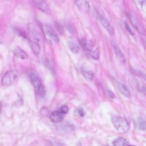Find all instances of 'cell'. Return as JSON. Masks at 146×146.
I'll return each mask as SVG.
<instances>
[{
	"instance_id": "cell-1",
	"label": "cell",
	"mask_w": 146,
	"mask_h": 146,
	"mask_svg": "<svg viewBox=\"0 0 146 146\" xmlns=\"http://www.w3.org/2000/svg\"><path fill=\"white\" fill-rule=\"evenodd\" d=\"M111 121L115 127L120 133H126L129 130V125L127 121L124 118L114 117L112 118Z\"/></svg>"
},
{
	"instance_id": "cell-2",
	"label": "cell",
	"mask_w": 146,
	"mask_h": 146,
	"mask_svg": "<svg viewBox=\"0 0 146 146\" xmlns=\"http://www.w3.org/2000/svg\"><path fill=\"white\" fill-rule=\"evenodd\" d=\"M19 75L18 70L15 69L6 72L3 76L1 82L5 85H9L13 82Z\"/></svg>"
},
{
	"instance_id": "cell-3",
	"label": "cell",
	"mask_w": 146,
	"mask_h": 146,
	"mask_svg": "<svg viewBox=\"0 0 146 146\" xmlns=\"http://www.w3.org/2000/svg\"><path fill=\"white\" fill-rule=\"evenodd\" d=\"M129 16L131 24L138 32L143 35H146V30L139 21L131 15L129 14Z\"/></svg>"
},
{
	"instance_id": "cell-4",
	"label": "cell",
	"mask_w": 146,
	"mask_h": 146,
	"mask_svg": "<svg viewBox=\"0 0 146 146\" xmlns=\"http://www.w3.org/2000/svg\"><path fill=\"white\" fill-rule=\"evenodd\" d=\"M41 28L43 33L47 35L56 43H58L59 39L57 34L53 29L48 25H42L40 24Z\"/></svg>"
},
{
	"instance_id": "cell-5",
	"label": "cell",
	"mask_w": 146,
	"mask_h": 146,
	"mask_svg": "<svg viewBox=\"0 0 146 146\" xmlns=\"http://www.w3.org/2000/svg\"><path fill=\"white\" fill-rule=\"evenodd\" d=\"M37 7L45 14L50 15L52 11L47 3L44 0H33Z\"/></svg>"
},
{
	"instance_id": "cell-6",
	"label": "cell",
	"mask_w": 146,
	"mask_h": 146,
	"mask_svg": "<svg viewBox=\"0 0 146 146\" xmlns=\"http://www.w3.org/2000/svg\"><path fill=\"white\" fill-rule=\"evenodd\" d=\"M74 2L81 11L87 13L89 12L90 6L88 2L86 0H74Z\"/></svg>"
},
{
	"instance_id": "cell-7",
	"label": "cell",
	"mask_w": 146,
	"mask_h": 146,
	"mask_svg": "<svg viewBox=\"0 0 146 146\" xmlns=\"http://www.w3.org/2000/svg\"><path fill=\"white\" fill-rule=\"evenodd\" d=\"M112 46L118 60L121 63H125L126 61L125 58L117 45L114 42H113Z\"/></svg>"
},
{
	"instance_id": "cell-8",
	"label": "cell",
	"mask_w": 146,
	"mask_h": 146,
	"mask_svg": "<svg viewBox=\"0 0 146 146\" xmlns=\"http://www.w3.org/2000/svg\"><path fill=\"white\" fill-rule=\"evenodd\" d=\"M99 20L102 25L109 33L111 35H113L114 33V30L109 21L102 16H100Z\"/></svg>"
},
{
	"instance_id": "cell-9",
	"label": "cell",
	"mask_w": 146,
	"mask_h": 146,
	"mask_svg": "<svg viewBox=\"0 0 146 146\" xmlns=\"http://www.w3.org/2000/svg\"><path fill=\"white\" fill-rule=\"evenodd\" d=\"M64 114L61 111L55 110L51 112L49 115L50 120L54 123L61 122L64 119Z\"/></svg>"
},
{
	"instance_id": "cell-10",
	"label": "cell",
	"mask_w": 146,
	"mask_h": 146,
	"mask_svg": "<svg viewBox=\"0 0 146 146\" xmlns=\"http://www.w3.org/2000/svg\"><path fill=\"white\" fill-rule=\"evenodd\" d=\"M114 83L116 88L121 94L127 98L130 97V93L125 85L115 80H114Z\"/></svg>"
},
{
	"instance_id": "cell-11",
	"label": "cell",
	"mask_w": 146,
	"mask_h": 146,
	"mask_svg": "<svg viewBox=\"0 0 146 146\" xmlns=\"http://www.w3.org/2000/svg\"><path fill=\"white\" fill-rule=\"evenodd\" d=\"M79 42L82 47L86 50L90 51L93 47L94 44L93 42L89 40L83 39L81 40Z\"/></svg>"
},
{
	"instance_id": "cell-12",
	"label": "cell",
	"mask_w": 146,
	"mask_h": 146,
	"mask_svg": "<svg viewBox=\"0 0 146 146\" xmlns=\"http://www.w3.org/2000/svg\"><path fill=\"white\" fill-rule=\"evenodd\" d=\"M13 53L15 56L22 59H26L28 58L27 53L19 48H16L15 49Z\"/></svg>"
},
{
	"instance_id": "cell-13",
	"label": "cell",
	"mask_w": 146,
	"mask_h": 146,
	"mask_svg": "<svg viewBox=\"0 0 146 146\" xmlns=\"http://www.w3.org/2000/svg\"><path fill=\"white\" fill-rule=\"evenodd\" d=\"M113 145L115 146H124L130 145L129 142L122 137H118L112 142Z\"/></svg>"
},
{
	"instance_id": "cell-14",
	"label": "cell",
	"mask_w": 146,
	"mask_h": 146,
	"mask_svg": "<svg viewBox=\"0 0 146 146\" xmlns=\"http://www.w3.org/2000/svg\"><path fill=\"white\" fill-rule=\"evenodd\" d=\"M30 77L33 85L36 89L42 85L40 78L35 74H31Z\"/></svg>"
},
{
	"instance_id": "cell-15",
	"label": "cell",
	"mask_w": 146,
	"mask_h": 146,
	"mask_svg": "<svg viewBox=\"0 0 146 146\" xmlns=\"http://www.w3.org/2000/svg\"><path fill=\"white\" fill-rule=\"evenodd\" d=\"M68 45L70 50L74 54H76L80 52V48L75 42L72 41H69L68 43Z\"/></svg>"
},
{
	"instance_id": "cell-16",
	"label": "cell",
	"mask_w": 146,
	"mask_h": 146,
	"mask_svg": "<svg viewBox=\"0 0 146 146\" xmlns=\"http://www.w3.org/2000/svg\"><path fill=\"white\" fill-rule=\"evenodd\" d=\"M30 45L33 53L36 55H38L40 51V48L39 44L34 41H31L30 42Z\"/></svg>"
},
{
	"instance_id": "cell-17",
	"label": "cell",
	"mask_w": 146,
	"mask_h": 146,
	"mask_svg": "<svg viewBox=\"0 0 146 146\" xmlns=\"http://www.w3.org/2000/svg\"><path fill=\"white\" fill-rule=\"evenodd\" d=\"M29 29L33 36L37 42H40L41 38L39 33L36 30V28L32 25H30Z\"/></svg>"
},
{
	"instance_id": "cell-18",
	"label": "cell",
	"mask_w": 146,
	"mask_h": 146,
	"mask_svg": "<svg viewBox=\"0 0 146 146\" xmlns=\"http://www.w3.org/2000/svg\"><path fill=\"white\" fill-rule=\"evenodd\" d=\"M137 124L139 128L141 130H146V121L142 118L139 117L137 119Z\"/></svg>"
},
{
	"instance_id": "cell-19",
	"label": "cell",
	"mask_w": 146,
	"mask_h": 146,
	"mask_svg": "<svg viewBox=\"0 0 146 146\" xmlns=\"http://www.w3.org/2000/svg\"><path fill=\"white\" fill-rule=\"evenodd\" d=\"M83 76L88 81H91L93 79L94 75L92 72L90 71H86L83 72Z\"/></svg>"
},
{
	"instance_id": "cell-20",
	"label": "cell",
	"mask_w": 146,
	"mask_h": 146,
	"mask_svg": "<svg viewBox=\"0 0 146 146\" xmlns=\"http://www.w3.org/2000/svg\"><path fill=\"white\" fill-rule=\"evenodd\" d=\"M38 95L41 98L43 97L45 94V91L44 87L42 85L37 89Z\"/></svg>"
},
{
	"instance_id": "cell-21",
	"label": "cell",
	"mask_w": 146,
	"mask_h": 146,
	"mask_svg": "<svg viewBox=\"0 0 146 146\" xmlns=\"http://www.w3.org/2000/svg\"><path fill=\"white\" fill-rule=\"evenodd\" d=\"M54 26L56 30L61 35L64 33V29L62 26L57 22L54 23Z\"/></svg>"
},
{
	"instance_id": "cell-22",
	"label": "cell",
	"mask_w": 146,
	"mask_h": 146,
	"mask_svg": "<svg viewBox=\"0 0 146 146\" xmlns=\"http://www.w3.org/2000/svg\"><path fill=\"white\" fill-rule=\"evenodd\" d=\"M133 72L136 75L142 78L146 82V74L140 70H133Z\"/></svg>"
},
{
	"instance_id": "cell-23",
	"label": "cell",
	"mask_w": 146,
	"mask_h": 146,
	"mask_svg": "<svg viewBox=\"0 0 146 146\" xmlns=\"http://www.w3.org/2000/svg\"><path fill=\"white\" fill-rule=\"evenodd\" d=\"M92 57L96 60H98L99 58V50L98 48L93 51L91 54Z\"/></svg>"
},
{
	"instance_id": "cell-24",
	"label": "cell",
	"mask_w": 146,
	"mask_h": 146,
	"mask_svg": "<svg viewBox=\"0 0 146 146\" xmlns=\"http://www.w3.org/2000/svg\"><path fill=\"white\" fill-rule=\"evenodd\" d=\"M137 89L139 91L142 92L146 96V88L145 87L139 85L137 86Z\"/></svg>"
},
{
	"instance_id": "cell-25",
	"label": "cell",
	"mask_w": 146,
	"mask_h": 146,
	"mask_svg": "<svg viewBox=\"0 0 146 146\" xmlns=\"http://www.w3.org/2000/svg\"><path fill=\"white\" fill-rule=\"evenodd\" d=\"M66 28L68 32L71 34L73 35L74 33V30L72 26L70 25H68L66 26Z\"/></svg>"
},
{
	"instance_id": "cell-26",
	"label": "cell",
	"mask_w": 146,
	"mask_h": 146,
	"mask_svg": "<svg viewBox=\"0 0 146 146\" xmlns=\"http://www.w3.org/2000/svg\"><path fill=\"white\" fill-rule=\"evenodd\" d=\"M68 108L66 106L62 107L60 109V111L64 114L66 113L68 111Z\"/></svg>"
},
{
	"instance_id": "cell-27",
	"label": "cell",
	"mask_w": 146,
	"mask_h": 146,
	"mask_svg": "<svg viewBox=\"0 0 146 146\" xmlns=\"http://www.w3.org/2000/svg\"><path fill=\"white\" fill-rule=\"evenodd\" d=\"M125 26L127 30L129 32L130 35L132 36L133 35L134 33L131 31L129 25L127 23H125Z\"/></svg>"
},
{
	"instance_id": "cell-28",
	"label": "cell",
	"mask_w": 146,
	"mask_h": 146,
	"mask_svg": "<svg viewBox=\"0 0 146 146\" xmlns=\"http://www.w3.org/2000/svg\"><path fill=\"white\" fill-rule=\"evenodd\" d=\"M78 113L81 117H83L84 116L83 111L82 108H79L78 110Z\"/></svg>"
},
{
	"instance_id": "cell-29",
	"label": "cell",
	"mask_w": 146,
	"mask_h": 146,
	"mask_svg": "<svg viewBox=\"0 0 146 146\" xmlns=\"http://www.w3.org/2000/svg\"><path fill=\"white\" fill-rule=\"evenodd\" d=\"M108 94L109 96L111 98H114L115 97V95L111 91L109 90L108 92Z\"/></svg>"
},
{
	"instance_id": "cell-30",
	"label": "cell",
	"mask_w": 146,
	"mask_h": 146,
	"mask_svg": "<svg viewBox=\"0 0 146 146\" xmlns=\"http://www.w3.org/2000/svg\"><path fill=\"white\" fill-rule=\"evenodd\" d=\"M19 33L21 36L25 38H26V34L24 32L20 31H19Z\"/></svg>"
},
{
	"instance_id": "cell-31",
	"label": "cell",
	"mask_w": 146,
	"mask_h": 146,
	"mask_svg": "<svg viewBox=\"0 0 146 146\" xmlns=\"http://www.w3.org/2000/svg\"><path fill=\"white\" fill-rule=\"evenodd\" d=\"M58 1L60 3H62L64 1V0H56Z\"/></svg>"
}]
</instances>
